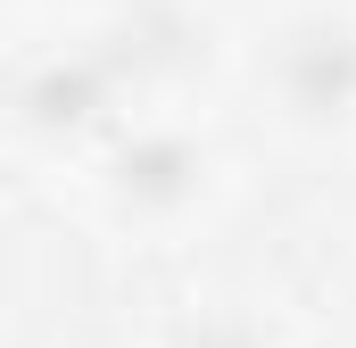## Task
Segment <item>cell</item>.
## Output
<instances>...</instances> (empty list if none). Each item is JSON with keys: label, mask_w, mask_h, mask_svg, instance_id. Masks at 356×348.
<instances>
[{"label": "cell", "mask_w": 356, "mask_h": 348, "mask_svg": "<svg viewBox=\"0 0 356 348\" xmlns=\"http://www.w3.org/2000/svg\"><path fill=\"white\" fill-rule=\"evenodd\" d=\"M149 58H158L149 25H124V33H108V42L33 58V67L17 75V125H25V133H50V141H75V133H91V125H108L116 91L133 84Z\"/></svg>", "instance_id": "1"}, {"label": "cell", "mask_w": 356, "mask_h": 348, "mask_svg": "<svg viewBox=\"0 0 356 348\" xmlns=\"http://www.w3.org/2000/svg\"><path fill=\"white\" fill-rule=\"evenodd\" d=\"M273 91L298 125H348L356 116V25L348 17H298L273 42Z\"/></svg>", "instance_id": "2"}, {"label": "cell", "mask_w": 356, "mask_h": 348, "mask_svg": "<svg viewBox=\"0 0 356 348\" xmlns=\"http://www.w3.org/2000/svg\"><path fill=\"white\" fill-rule=\"evenodd\" d=\"M116 199L133 207V216H175L199 199V182H207V158L182 141V133H133L124 150H116Z\"/></svg>", "instance_id": "3"}, {"label": "cell", "mask_w": 356, "mask_h": 348, "mask_svg": "<svg viewBox=\"0 0 356 348\" xmlns=\"http://www.w3.org/2000/svg\"><path fill=\"white\" fill-rule=\"evenodd\" d=\"M175 348H266V332L249 315H199V324L175 332Z\"/></svg>", "instance_id": "4"}]
</instances>
